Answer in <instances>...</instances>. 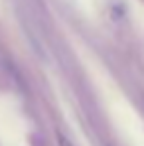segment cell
<instances>
[{
	"mask_svg": "<svg viewBox=\"0 0 144 146\" xmlns=\"http://www.w3.org/2000/svg\"><path fill=\"white\" fill-rule=\"evenodd\" d=\"M59 146H73V144L65 138V136H63V134H59Z\"/></svg>",
	"mask_w": 144,
	"mask_h": 146,
	"instance_id": "1",
	"label": "cell"
}]
</instances>
